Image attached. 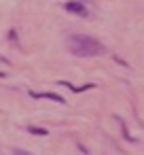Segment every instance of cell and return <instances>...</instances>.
Listing matches in <instances>:
<instances>
[{"label": "cell", "instance_id": "4", "mask_svg": "<svg viewBox=\"0 0 144 155\" xmlns=\"http://www.w3.org/2000/svg\"><path fill=\"white\" fill-rule=\"evenodd\" d=\"M28 132H30V134H36V136H47V134H49L45 127H34V125H30Z\"/></svg>", "mask_w": 144, "mask_h": 155}, {"label": "cell", "instance_id": "1", "mask_svg": "<svg viewBox=\"0 0 144 155\" xmlns=\"http://www.w3.org/2000/svg\"><path fill=\"white\" fill-rule=\"evenodd\" d=\"M68 49L78 58H95V55L106 53V47L100 41H95L93 36H85V34H72L68 38Z\"/></svg>", "mask_w": 144, "mask_h": 155}, {"label": "cell", "instance_id": "2", "mask_svg": "<svg viewBox=\"0 0 144 155\" xmlns=\"http://www.w3.org/2000/svg\"><path fill=\"white\" fill-rule=\"evenodd\" d=\"M66 11H68V13H74V15H81V17L87 15V9H85L81 2H68V5H66Z\"/></svg>", "mask_w": 144, "mask_h": 155}, {"label": "cell", "instance_id": "5", "mask_svg": "<svg viewBox=\"0 0 144 155\" xmlns=\"http://www.w3.org/2000/svg\"><path fill=\"white\" fill-rule=\"evenodd\" d=\"M13 155H32V153H28V151H24V149H15Z\"/></svg>", "mask_w": 144, "mask_h": 155}, {"label": "cell", "instance_id": "6", "mask_svg": "<svg viewBox=\"0 0 144 155\" xmlns=\"http://www.w3.org/2000/svg\"><path fill=\"white\" fill-rule=\"evenodd\" d=\"M0 79H5V72H0Z\"/></svg>", "mask_w": 144, "mask_h": 155}, {"label": "cell", "instance_id": "3", "mask_svg": "<svg viewBox=\"0 0 144 155\" xmlns=\"http://www.w3.org/2000/svg\"><path fill=\"white\" fill-rule=\"evenodd\" d=\"M30 96L32 98H47V100H55V102H59V104H64L66 100L62 98V96H57V94H36V91H30Z\"/></svg>", "mask_w": 144, "mask_h": 155}]
</instances>
